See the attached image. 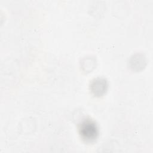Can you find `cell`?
Returning a JSON list of instances; mask_svg holds the SVG:
<instances>
[{
    "instance_id": "obj_2",
    "label": "cell",
    "mask_w": 153,
    "mask_h": 153,
    "mask_svg": "<svg viewBox=\"0 0 153 153\" xmlns=\"http://www.w3.org/2000/svg\"><path fill=\"white\" fill-rule=\"evenodd\" d=\"M108 82L103 78H95L90 84V90L94 96L100 97L103 96L107 91Z\"/></svg>"
},
{
    "instance_id": "obj_1",
    "label": "cell",
    "mask_w": 153,
    "mask_h": 153,
    "mask_svg": "<svg viewBox=\"0 0 153 153\" xmlns=\"http://www.w3.org/2000/svg\"><path fill=\"white\" fill-rule=\"evenodd\" d=\"M79 133L84 141L88 143H92L98 137V127L94 121L90 119L85 120L79 125Z\"/></svg>"
}]
</instances>
